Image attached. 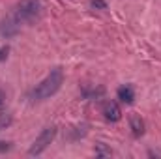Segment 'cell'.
Listing matches in <instances>:
<instances>
[{
	"label": "cell",
	"mask_w": 161,
	"mask_h": 159,
	"mask_svg": "<svg viewBox=\"0 0 161 159\" xmlns=\"http://www.w3.org/2000/svg\"><path fill=\"white\" fill-rule=\"evenodd\" d=\"M8 52H9V47H8V45H6V47H0V62L8 58Z\"/></svg>",
	"instance_id": "ba28073f"
},
{
	"label": "cell",
	"mask_w": 161,
	"mask_h": 159,
	"mask_svg": "<svg viewBox=\"0 0 161 159\" xmlns=\"http://www.w3.org/2000/svg\"><path fill=\"white\" fill-rule=\"evenodd\" d=\"M116 96H118V99H120L122 103H133V99H135V92H133V88L131 86H120L118 88V92H116Z\"/></svg>",
	"instance_id": "8992f818"
},
{
	"label": "cell",
	"mask_w": 161,
	"mask_h": 159,
	"mask_svg": "<svg viewBox=\"0 0 161 159\" xmlns=\"http://www.w3.org/2000/svg\"><path fill=\"white\" fill-rule=\"evenodd\" d=\"M9 122H11V120L8 118V116H0V129H2V127H6Z\"/></svg>",
	"instance_id": "9c48e42d"
},
{
	"label": "cell",
	"mask_w": 161,
	"mask_h": 159,
	"mask_svg": "<svg viewBox=\"0 0 161 159\" xmlns=\"http://www.w3.org/2000/svg\"><path fill=\"white\" fill-rule=\"evenodd\" d=\"M62 80H64L62 69H60V68H54V69H51V73L32 90L30 96H32L34 99H47V97H51V96H54V94L58 92Z\"/></svg>",
	"instance_id": "6da1fadb"
},
{
	"label": "cell",
	"mask_w": 161,
	"mask_h": 159,
	"mask_svg": "<svg viewBox=\"0 0 161 159\" xmlns=\"http://www.w3.org/2000/svg\"><path fill=\"white\" fill-rule=\"evenodd\" d=\"M90 6H92L94 9H96V8H99V9H107V4H105L103 0H92Z\"/></svg>",
	"instance_id": "52a82bcc"
},
{
	"label": "cell",
	"mask_w": 161,
	"mask_h": 159,
	"mask_svg": "<svg viewBox=\"0 0 161 159\" xmlns=\"http://www.w3.org/2000/svg\"><path fill=\"white\" fill-rule=\"evenodd\" d=\"M40 13H41V0H23L17 6L15 15H13L11 21L19 26L23 23H32Z\"/></svg>",
	"instance_id": "7a4b0ae2"
},
{
	"label": "cell",
	"mask_w": 161,
	"mask_h": 159,
	"mask_svg": "<svg viewBox=\"0 0 161 159\" xmlns=\"http://www.w3.org/2000/svg\"><path fill=\"white\" fill-rule=\"evenodd\" d=\"M103 116H105V120H109V122H118L122 118L120 107L114 101H107L103 105Z\"/></svg>",
	"instance_id": "277c9868"
},
{
	"label": "cell",
	"mask_w": 161,
	"mask_h": 159,
	"mask_svg": "<svg viewBox=\"0 0 161 159\" xmlns=\"http://www.w3.org/2000/svg\"><path fill=\"white\" fill-rule=\"evenodd\" d=\"M54 135H56V127L54 125H51V127H45L43 131L40 133V137L34 140V144L30 146V150H28V156H40L41 152L53 142V139H54Z\"/></svg>",
	"instance_id": "3957f363"
},
{
	"label": "cell",
	"mask_w": 161,
	"mask_h": 159,
	"mask_svg": "<svg viewBox=\"0 0 161 159\" xmlns=\"http://www.w3.org/2000/svg\"><path fill=\"white\" fill-rule=\"evenodd\" d=\"M2 105H4V101H2V96H0V107H2Z\"/></svg>",
	"instance_id": "30bf717a"
},
{
	"label": "cell",
	"mask_w": 161,
	"mask_h": 159,
	"mask_svg": "<svg viewBox=\"0 0 161 159\" xmlns=\"http://www.w3.org/2000/svg\"><path fill=\"white\" fill-rule=\"evenodd\" d=\"M129 127H131L135 137H141L144 133V120L141 118L139 114H131L129 116Z\"/></svg>",
	"instance_id": "5b68a950"
}]
</instances>
